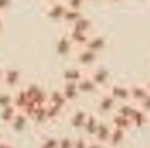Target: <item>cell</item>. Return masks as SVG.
Returning a JSON list of instances; mask_svg holds the SVG:
<instances>
[{"mask_svg":"<svg viewBox=\"0 0 150 148\" xmlns=\"http://www.w3.org/2000/svg\"><path fill=\"white\" fill-rule=\"evenodd\" d=\"M25 89L27 92L29 101H32L33 103L40 106V105H46L48 102V92L43 87L36 83H28L25 87Z\"/></svg>","mask_w":150,"mask_h":148,"instance_id":"1","label":"cell"},{"mask_svg":"<svg viewBox=\"0 0 150 148\" xmlns=\"http://www.w3.org/2000/svg\"><path fill=\"white\" fill-rule=\"evenodd\" d=\"M21 81H22V75H21V73L19 70H16V69L4 70L1 85H4L7 89L15 90L16 88L20 87Z\"/></svg>","mask_w":150,"mask_h":148,"instance_id":"2","label":"cell"},{"mask_svg":"<svg viewBox=\"0 0 150 148\" xmlns=\"http://www.w3.org/2000/svg\"><path fill=\"white\" fill-rule=\"evenodd\" d=\"M62 94L64 95V97L67 99V101L69 103H73L75 101H77L80 99V92L77 88V83L76 82H69V81H63L61 87H60Z\"/></svg>","mask_w":150,"mask_h":148,"instance_id":"3","label":"cell"},{"mask_svg":"<svg viewBox=\"0 0 150 148\" xmlns=\"http://www.w3.org/2000/svg\"><path fill=\"white\" fill-rule=\"evenodd\" d=\"M88 112L83 108H76L73 110V113L69 115V126L74 130H82V127L84 125V121L87 119Z\"/></svg>","mask_w":150,"mask_h":148,"instance_id":"4","label":"cell"},{"mask_svg":"<svg viewBox=\"0 0 150 148\" xmlns=\"http://www.w3.org/2000/svg\"><path fill=\"white\" fill-rule=\"evenodd\" d=\"M29 123V117L21 110H18L16 115L9 123V128L15 133H22Z\"/></svg>","mask_w":150,"mask_h":148,"instance_id":"5","label":"cell"},{"mask_svg":"<svg viewBox=\"0 0 150 148\" xmlns=\"http://www.w3.org/2000/svg\"><path fill=\"white\" fill-rule=\"evenodd\" d=\"M98 122H100V120H98V117H97L96 114L88 113L87 119L84 121V125L82 127L83 135L87 136V137H93L94 134H95V132H96V128L98 126Z\"/></svg>","mask_w":150,"mask_h":148,"instance_id":"6","label":"cell"},{"mask_svg":"<svg viewBox=\"0 0 150 148\" xmlns=\"http://www.w3.org/2000/svg\"><path fill=\"white\" fill-rule=\"evenodd\" d=\"M48 102L54 105V106H56V107H59V108H61V109H63V110H66V108L69 107V105H70L67 101V99L64 97V95L62 94L60 88L59 89H54L50 93H48Z\"/></svg>","mask_w":150,"mask_h":148,"instance_id":"7","label":"cell"},{"mask_svg":"<svg viewBox=\"0 0 150 148\" xmlns=\"http://www.w3.org/2000/svg\"><path fill=\"white\" fill-rule=\"evenodd\" d=\"M77 88L81 95H90L97 92L98 86L93 81L91 78L83 76L79 82H77Z\"/></svg>","mask_w":150,"mask_h":148,"instance_id":"8","label":"cell"},{"mask_svg":"<svg viewBox=\"0 0 150 148\" xmlns=\"http://www.w3.org/2000/svg\"><path fill=\"white\" fill-rule=\"evenodd\" d=\"M18 108L14 105H8L6 107L0 108V123L4 126H9L12 120L18 113Z\"/></svg>","mask_w":150,"mask_h":148,"instance_id":"9","label":"cell"},{"mask_svg":"<svg viewBox=\"0 0 150 148\" xmlns=\"http://www.w3.org/2000/svg\"><path fill=\"white\" fill-rule=\"evenodd\" d=\"M28 101H29V99H28V95H27V92H26L25 87H19L14 90V93H13V105L19 110H21Z\"/></svg>","mask_w":150,"mask_h":148,"instance_id":"10","label":"cell"},{"mask_svg":"<svg viewBox=\"0 0 150 148\" xmlns=\"http://www.w3.org/2000/svg\"><path fill=\"white\" fill-rule=\"evenodd\" d=\"M47 105V103H46ZM46 105H40L38 106L34 112L32 113L29 120H33L36 125H45V123H48V117H47V108H46Z\"/></svg>","mask_w":150,"mask_h":148,"instance_id":"11","label":"cell"},{"mask_svg":"<svg viewBox=\"0 0 150 148\" xmlns=\"http://www.w3.org/2000/svg\"><path fill=\"white\" fill-rule=\"evenodd\" d=\"M110 133H111L110 128H109L105 123H103V122L100 121V122H98V126H97V128H96V132H95V134H94V136H93L91 139H94V140H96V141H100V142H102V143H108Z\"/></svg>","mask_w":150,"mask_h":148,"instance_id":"12","label":"cell"},{"mask_svg":"<svg viewBox=\"0 0 150 148\" xmlns=\"http://www.w3.org/2000/svg\"><path fill=\"white\" fill-rule=\"evenodd\" d=\"M94 60H95V53L88 48H84L76 54V61L81 66H89L94 62Z\"/></svg>","mask_w":150,"mask_h":148,"instance_id":"13","label":"cell"},{"mask_svg":"<svg viewBox=\"0 0 150 148\" xmlns=\"http://www.w3.org/2000/svg\"><path fill=\"white\" fill-rule=\"evenodd\" d=\"M83 76H84V73L80 68H68L62 73V80L69 81V82H76L77 83Z\"/></svg>","mask_w":150,"mask_h":148,"instance_id":"14","label":"cell"},{"mask_svg":"<svg viewBox=\"0 0 150 148\" xmlns=\"http://www.w3.org/2000/svg\"><path fill=\"white\" fill-rule=\"evenodd\" d=\"M114 107V100L111 95H107V96H102L97 103V110L101 114H107L109 113Z\"/></svg>","mask_w":150,"mask_h":148,"instance_id":"15","label":"cell"},{"mask_svg":"<svg viewBox=\"0 0 150 148\" xmlns=\"http://www.w3.org/2000/svg\"><path fill=\"white\" fill-rule=\"evenodd\" d=\"M71 47H73V42H71L70 38L69 36H63V38L60 39L56 49H57V53L60 55L64 56V55H68L70 53Z\"/></svg>","mask_w":150,"mask_h":148,"instance_id":"16","label":"cell"},{"mask_svg":"<svg viewBox=\"0 0 150 148\" xmlns=\"http://www.w3.org/2000/svg\"><path fill=\"white\" fill-rule=\"evenodd\" d=\"M46 108H47L48 122H53V121L57 120V119L62 115V113L64 112L63 109H61V108H59V107H56V106H54V105H52V103H49V102H47Z\"/></svg>","mask_w":150,"mask_h":148,"instance_id":"17","label":"cell"},{"mask_svg":"<svg viewBox=\"0 0 150 148\" xmlns=\"http://www.w3.org/2000/svg\"><path fill=\"white\" fill-rule=\"evenodd\" d=\"M57 146H59V137L46 136L40 141L38 148H57Z\"/></svg>","mask_w":150,"mask_h":148,"instance_id":"18","label":"cell"},{"mask_svg":"<svg viewBox=\"0 0 150 148\" xmlns=\"http://www.w3.org/2000/svg\"><path fill=\"white\" fill-rule=\"evenodd\" d=\"M13 105V93L9 90H0V108Z\"/></svg>","mask_w":150,"mask_h":148,"instance_id":"19","label":"cell"},{"mask_svg":"<svg viewBox=\"0 0 150 148\" xmlns=\"http://www.w3.org/2000/svg\"><path fill=\"white\" fill-rule=\"evenodd\" d=\"M74 144V136L64 135L59 137V146L57 148H73Z\"/></svg>","mask_w":150,"mask_h":148,"instance_id":"20","label":"cell"},{"mask_svg":"<svg viewBox=\"0 0 150 148\" xmlns=\"http://www.w3.org/2000/svg\"><path fill=\"white\" fill-rule=\"evenodd\" d=\"M89 140L84 135H77L74 136V144L73 148H88Z\"/></svg>","mask_w":150,"mask_h":148,"instance_id":"21","label":"cell"},{"mask_svg":"<svg viewBox=\"0 0 150 148\" xmlns=\"http://www.w3.org/2000/svg\"><path fill=\"white\" fill-rule=\"evenodd\" d=\"M88 148H104V143L100 142V141H96V140H90L89 143H88Z\"/></svg>","mask_w":150,"mask_h":148,"instance_id":"22","label":"cell"},{"mask_svg":"<svg viewBox=\"0 0 150 148\" xmlns=\"http://www.w3.org/2000/svg\"><path fill=\"white\" fill-rule=\"evenodd\" d=\"M0 148H15V146L11 142V141H8V140H6V139H0Z\"/></svg>","mask_w":150,"mask_h":148,"instance_id":"23","label":"cell"},{"mask_svg":"<svg viewBox=\"0 0 150 148\" xmlns=\"http://www.w3.org/2000/svg\"><path fill=\"white\" fill-rule=\"evenodd\" d=\"M2 75H4V70H2V68L0 67V85H1V81H2Z\"/></svg>","mask_w":150,"mask_h":148,"instance_id":"24","label":"cell"},{"mask_svg":"<svg viewBox=\"0 0 150 148\" xmlns=\"http://www.w3.org/2000/svg\"><path fill=\"white\" fill-rule=\"evenodd\" d=\"M1 135H2V130H1V123H0V139H1V137H2V136H1Z\"/></svg>","mask_w":150,"mask_h":148,"instance_id":"25","label":"cell"}]
</instances>
